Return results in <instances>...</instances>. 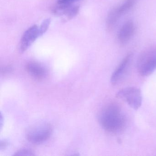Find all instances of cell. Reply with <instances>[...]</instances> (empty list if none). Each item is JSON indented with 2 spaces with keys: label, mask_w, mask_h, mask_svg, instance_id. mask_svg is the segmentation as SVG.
Instances as JSON below:
<instances>
[{
  "label": "cell",
  "mask_w": 156,
  "mask_h": 156,
  "mask_svg": "<svg viewBox=\"0 0 156 156\" xmlns=\"http://www.w3.org/2000/svg\"><path fill=\"white\" fill-rule=\"evenodd\" d=\"M51 20L50 19H45L43 22L41 26L39 27L41 36L43 35L47 31V30L49 29L50 24H51Z\"/></svg>",
  "instance_id": "obj_13"
},
{
  "label": "cell",
  "mask_w": 156,
  "mask_h": 156,
  "mask_svg": "<svg viewBox=\"0 0 156 156\" xmlns=\"http://www.w3.org/2000/svg\"><path fill=\"white\" fill-rule=\"evenodd\" d=\"M26 70L30 75L37 79H43L46 77L47 71L41 64L36 62H30L26 66Z\"/></svg>",
  "instance_id": "obj_8"
},
{
  "label": "cell",
  "mask_w": 156,
  "mask_h": 156,
  "mask_svg": "<svg viewBox=\"0 0 156 156\" xmlns=\"http://www.w3.org/2000/svg\"><path fill=\"white\" fill-rule=\"evenodd\" d=\"M15 156H33L34 155L32 151L29 149H22L16 152Z\"/></svg>",
  "instance_id": "obj_14"
},
{
  "label": "cell",
  "mask_w": 156,
  "mask_h": 156,
  "mask_svg": "<svg viewBox=\"0 0 156 156\" xmlns=\"http://www.w3.org/2000/svg\"><path fill=\"white\" fill-rule=\"evenodd\" d=\"M116 97L125 101L131 108L135 110H137L142 104V94L140 89L137 87L122 88L117 93Z\"/></svg>",
  "instance_id": "obj_4"
},
{
  "label": "cell",
  "mask_w": 156,
  "mask_h": 156,
  "mask_svg": "<svg viewBox=\"0 0 156 156\" xmlns=\"http://www.w3.org/2000/svg\"><path fill=\"white\" fill-rule=\"evenodd\" d=\"M136 0H126L121 6L117 7L118 11L120 15L128 11L135 4Z\"/></svg>",
  "instance_id": "obj_11"
},
{
  "label": "cell",
  "mask_w": 156,
  "mask_h": 156,
  "mask_svg": "<svg viewBox=\"0 0 156 156\" xmlns=\"http://www.w3.org/2000/svg\"><path fill=\"white\" fill-rule=\"evenodd\" d=\"M51 132V127L49 124L39 123L29 129L27 133V139L33 144H41L50 137Z\"/></svg>",
  "instance_id": "obj_3"
},
{
  "label": "cell",
  "mask_w": 156,
  "mask_h": 156,
  "mask_svg": "<svg viewBox=\"0 0 156 156\" xmlns=\"http://www.w3.org/2000/svg\"><path fill=\"white\" fill-rule=\"evenodd\" d=\"M139 73L143 76L150 75L156 70V48H150L142 52L137 62Z\"/></svg>",
  "instance_id": "obj_2"
},
{
  "label": "cell",
  "mask_w": 156,
  "mask_h": 156,
  "mask_svg": "<svg viewBox=\"0 0 156 156\" xmlns=\"http://www.w3.org/2000/svg\"><path fill=\"white\" fill-rule=\"evenodd\" d=\"M135 30V25L132 21L126 22L120 29L118 35L119 43L121 44L127 43L134 34Z\"/></svg>",
  "instance_id": "obj_7"
},
{
  "label": "cell",
  "mask_w": 156,
  "mask_h": 156,
  "mask_svg": "<svg viewBox=\"0 0 156 156\" xmlns=\"http://www.w3.org/2000/svg\"><path fill=\"white\" fill-rule=\"evenodd\" d=\"M40 29L37 25H34L29 28L23 34L20 43V51L21 52L28 50V48L40 37Z\"/></svg>",
  "instance_id": "obj_5"
},
{
  "label": "cell",
  "mask_w": 156,
  "mask_h": 156,
  "mask_svg": "<svg viewBox=\"0 0 156 156\" xmlns=\"http://www.w3.org/2000/svg\"><path fill=\"white\" fill-rule=\"evenodd\" d=\"M121 15L119 14L117 8H114L109 12L106 21V27L109 31L113 30L116 25Z\"/></svg>",
  "instance_id": "obj_10"
},
{
  "label": "cell",
  "mask_w": 156,
  "mask_h": 156,
  "mask_svg": "<svg viewBox=\"0 0 156 156\" xmlns=\"http://www.w3.org/2000/svg\"><path fill=\"white\" fill-rule=\"evenodd\" d=\"M131 58L132 54H129L114 71L111 77V83L112 84L114 85L118 84L125 78L128 71Z\"/></svg>",
  "instance_id": "obj_6"
},
{
  "label": "cell",
  "mask_w": 156,
  "mask_h": 156,
  "mask_svg": "<svg viewBox=\"0 0 156 156\" xmlns=\"http://www.w3.org/2000/svg\"><path fill=\"white\" fill-rule=\"evenodd\" d=\"M99 121L102 127L113 134L121 132L126 126V118L121 108L115 103H110L101 110Z\"/></svg>",
  "instance_id": "obj_1"
},
{
  "label": "cell",
  "mask_w": 156,
  "mask_h": 156,
  "mask_svg": "<svg viewBox=\"0 0 156 156\" xmlns=\"http://www.w3.org/2000/svg\"><path fill=\"white\" fill-rule=\"evenodd\" d=\"M79 7L77 6H69L64 9L55 12V14L57 15L63 16L64 21H67L71 19L74 18L79 12Z\"/></svg>",
  "instance_id": "obj_9"
},
{
  "label": "cell",
  "mask_w": 156,
  "mask_h": 156,
  "mask_svg": "<svg viewBox=\"0 0 156 156\" xmlns=\"http://www.w3.org/2000/svg\"><path fill=\"white\" fill-rule=\"evenodd\" d=\"M78 1V0H57V6L56 7L60 9L66 8L72 6L73 3Z\"/></svg>",
  "instance_id": "obj_12"
}]
</instances>
